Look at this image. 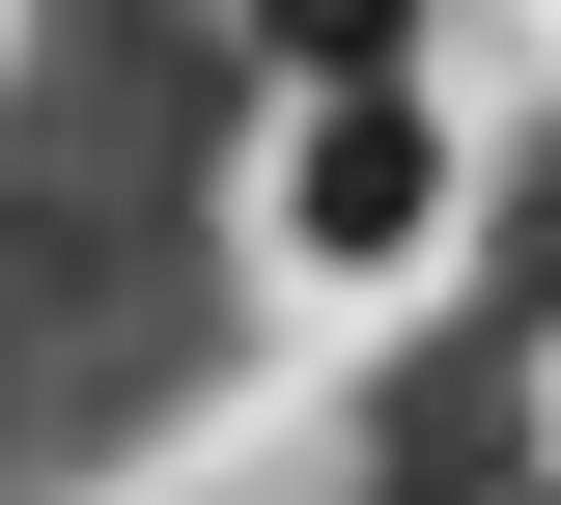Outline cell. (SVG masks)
<instances>
[{
  "label": "cell",
  "instance_id": "6da1fadb",
  "mask_svg": "<svg viewBox=\"0 0 561 505\" xmlns=\"http://www.w3.org/2000/svg\"><path fill=\"white\" fill-rule=\"evenodd\" d=\"M449 253H478V84L421 57V28H309V84H280V141H253V282L309 337H393Z\"/></svg>",
  "mask_w": 561,
  "mask_h": 505
},
{
  "label": "cell",
  "instance_id": "7a4b0ae2",
  "mask_svg": "<svg viewBox=\"0 0 561 505\" xmlns=\"http://www.w3.org/2000/svg\"><path fill=\"white\" fill-rule=\"evenodd\" d=\"M197 505H309V478H197Z\"/></svg>",
  "mask_w": 561,
  "mask_h": 505
}]
</instances>
